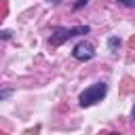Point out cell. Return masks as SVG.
I'll use <instances>...</instances> for the list:
<instances>
[{"instance_id":"cell-1","label":"cell","mask_w":135,"mask_h":135,"mask_svg":"<svg viewBox=\"0 0 135 135\" xmlns=\"http://www.w3.org/2000/svg\"><path fill=\"white\" fill-rule=\"evenodd\" d=\"M105 91H108V84H105V82L91 84L89 89H84V91L80 93V105H82V108H89V105L101 101L103 95H105Z\"/></svg>"},{"instance_id":"cell-2","label":"cell","mask_w":135,"mask_h":135,"mask_svg":"<svg viewBox=\"0 0 135 135\" xmlns=\"http://www.w3.org/2000/svg\"><path fill=\"white\" fill-rule=\"evenodd\" d=\"M72 55H74L76 59H80V61H89V59L95 57V51H93V46H91L89 42H78V44L74 46Z\"/></svg>"},{"instance_id":"cell-3","label":"cell","mask_w":135,"mask_h":135,"mask_svg":"<svg viewBox=\"0 0 135 135\" xmlns=\"http://www.w3.org/2000/svg\"><path fill=\"white\" fill-rule=\"evenodd\" d=\"M72 36H74L72 30H68V27H57L55 34H51V44H53V46H59L63 40H68V38H72Z\"/></svg>"},{"instance_id":"cell-4","label":"cell","mask_w":135,"mask_h":135,"mask_svg":"<svg viewBox=\"0 0 135 135\" xmlns=\"http://www.w3.org/2000/svg\"><path fill=\"white\" fill-rule=\"evenodd\" d=\"M116 44H120V42H118L116 38H112V40H110V49H112V53H114V49H116Z\"/></svg>"},{"instance_id":"cell-5","label":"cell","mask_w":135,"mask_h":135,"mask_svg":"<svg viewBox=\"0 0 135 135\" xmlns=\"http://www.w3.org/2000/svg\"><path fill=\"white\" fill-rule=\"evenodd\" d=\"M120 2H122L124 6H133V4H135V0H120Z\"/></svg>"},{"instance_id":"cell-6","label":"cell","mask_w":135,"mask_h":135,"mask_svg":"<svg viewBox=\"0 0 135 135\" xmlns=\"http://www.w3.org/2000/svg\"><path fill=\"white\" fill-rule=\"evenodd\" d=\"M51 2H53V4H57V2H59V0H51Z\"/></svg>"},{"instance_id":"cell-7","label":"cell","mask_w":135,"mask_h":135,"mask_svg":"<svg viewBox=\"0 0 135 135\" xmlns=\"http://www.w3.org/2000/svg\"><path fill=\"white\" fill-rule=\"evenodd\" d=\"M110 135H118V133H110Z\"/></svg>"},{"instance_id":"cell-8","label":"cell","mask_w":135,"mask_h":135,"mask_svg":"<svg viewBox=\"0 0 135 135\" xmlns=\"http://www.w3.org/2000/svg\"><path fill=\"white\" fill-rule=\"evenodd\" d=\"M133 116H135V108H133Z\"/></svg>"}]
</instances>
